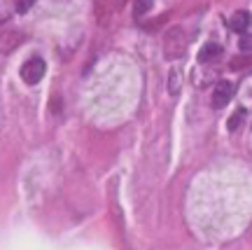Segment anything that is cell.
<instances>
[{
	"label": "cell",
	"mask_w": 252,
	"mask_h": 250,
	"mask_svg": "<svg viewBox=\"0 0 252 250\" xmlns=\"http://www.w3.org/2000/svg\"><path fill=\"white\" fill-rule=\"evenodd\" d=\"M185 47H187V40L182 37L180 28H173L171 33L166 36V45H163V52H166V59H178L185 54Z\"/></svg>",
	"instance_id": "cell-3"
},
{
	"label": "cell",
	"mask_w": 252,
	"mask_h": 250,
	"mask_svg": "<svg viewBox=\"0 0 252 250\" xmlns=\"http://www.w3.org/2000/svg\"><path fill=\"white\" fill-rule=\"evenodd\" d=\"M238 103H241V107H238V110H243V112H248V107L252 110V77H245L243 84H241Z\"/></svg>",
	"instance_id": "cell-6"
},
{
	"label": "cell",
	"mask_w": 252,
	"mask_h": 250,
	"mask_svg": "<svg viewBox=\"0 0 252 250\" xmlns=\"http://www.w3.org/2000/svg\"><path fill=\"white\" fill-rule=\"evenodd\" d=\"M33 5H35V0H14V9H17L19 14H26Z\"/></svg>",
	"instance_id": "cell-10"
},
{
	"label": "cell",
	"mask_w": 252,
	"mask_h": 250,
	"mask_svg": "<svg viewBox=\"0 0 252 250\" xmlns=\"http://www.w3.org/2000/svg\"><path fill=\"white\" fill-rule=\"evenodd\" d=\"M248 63H252V54L250 56H243V59H236V61L229 63V68L231 71H238V68H243V66H248Z\"/></svg>",
	"instance_id": "cell-12"
},
{
	"label": "cell",
	"mask_w": 252,
	"mask_h": 250,
	"mask_svg": "<svg viewBox=\"0 0 252 250\" xmlns=\"http://www.w3.org/2000/svg\"><path fill=\"white\" fill-rule=\"evenodd\" d=\"M180 87H182L180 71H171V77H168V91H171V94H178Z\"/></svg>",
	"instance_id": "cell-7"
},
{
	"label": "cell",
	"mask_w": 252,
	"mask_h": 250,
	"mask_svg": "<svg viewBox=\"0 0 252 250\" xmlns=\"http://www.w3.org/2000/svg\"><path fill=\"white\" fill-rule=\"evenodd\" d=\"M45 72H47L45 59L33 56V59H28V61L21 66V80L26 82V84H37V82L45 77Z\"/></svg>",
	"instance_id": "cell-1"
},
{
	"label": "cell",
	"mask_w": 252,
	"mask_h": 250,
	"mask_svg": "<svg viewBox=\"0 0 252 250\" xmlns=\"http://www.w3.org/2000/svg\"><path fill=\"white\" fill-rule=\"evenodd\" d=\"M222 45H217V42H206V45L198 49V63H210V61H217L220 56H222Z\"/></svg>",
	"instance_id": "cell-5"
},
{
	"label": "cell",
	"mask_w": 252,
	"mask_h": 250,
	"mask_svg": "<svg viewBox=\"0 0 252 250\" xmlns=\"http://www.w3.org/2000/svg\"><path fill=\"white\" fill-rule=\"evenodd\" d=\"M152 7V0H135V5H133V14L135 17H143L147 9Z\"/></svg>",
	"instance_id": "cell-9"
},
{
	"label": "cell",
	"mask_w": 252,
	"mask_h": 250,
	"mask_svg": "<svg viewBox=\"0 0 252 250\" xmlns=\"http://www.w3.org/2000/svg\"><path fill=\"white\" fill-rule=\"evenodd\" d=\"M234 91L236 87L231 84L229 80H220L215 84V89H213V96H210V106L215 107V110H220V107L229 106V101L234 99Z\"/></svg>",
	"instance_id": "cell-2"
},
{
	"label": "cell",
	"mask_w": 252,
	"mask_h": 250,
	"mask_svg": "<svg viewBox=\"0 0 252 250\" xmlns=\"http://www.w3.org/2000/svg\"><path fill=\"white\" fill-rule=\"evenodd\" d=\"M238 47H241V52H252V36L250 33H241Z\"/></svg>",
	"instance_id": "cell-11"
},
{
	"label": "cell",
	"mask_w": 252,
	"mask_h": 250,
	"mask_svg": "<svg viewBox=\"0 0 252 250\" xmlns=\"http://www.w3.org/2000/svg\"><path fill=\"white\" fill-rule=\"evenodd\" d=\"M243 119H245V112L243 110H236L234 112V117L226 122V126H229V131H238V126L243 124Z\"/></svg>",
	"instance_id": "cell-8"
},
{
	"label": "cell",
	"mask_w": 252,
	"mask_h": 250,
	"mask_svg": "<svg viewBox=\"0 0 252 250\" xmlns=\"http://www.w3.org/2000/svg\"><path fill=\"white\" fill-rule=\"evenodd\" d=\"M250 24H252V14L245 12V9H238V12H234V14L229 17V28L236 31V33H248Z\"/></svg>",
	"instance_id": "cell-4"
}]
</instances>
